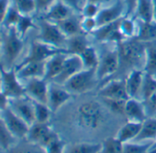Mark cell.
<instances>
[{
  "label": "cell",
  "instance_id": "f5cc1de1",
  "mask_svg": "<svg viewBox=\"0 0 156 153\" xmlns=\"http://www.w3.org/2000/svg\"><path fill=\"white\" fill-rule=\"evenodd\" d=\"M87 1H90V2H93V3H96L98 5H100L102 3H106V2H108L110 0H87Z\"/></svg>",
  "mask_w": 156,
  "mask_h": 153
},
{
  "label": "cell",
  "instance_id": "7dc6e473",
  "mask_svg": "<svg viewBox=\"0 0 156 153\" xmlns=\"http://www.w3.org/2000/svg\"><path fill=\"white\" fill-rule=\"evenodd\" d=\"M55 2L56 0H35L36 12L45 13Z\"/></svg>",
  "mask_w": 156,
  "mask_h": 153
},
{
  "label": "cell",
  "instance_id": "83f0119b",
  "mask_svg": "<svg viewBox=\"0 0 156 153\" xmlns=\"http://www.w3.org/2000/svg\"><path fill=\"white\" fill-rule=\"evenodd\" d=\"M134 141H156V116L147 117Z\"/></svg>",
  "mask_w": 156,
  "mask_h": 153
},
{
  "label": "cell",
  "instance_id": "ac0fdd59",
  "mask_svg": "<svg viewBox=\"0 0 156 153\" xmlns=\"http://www.w3.org/2000/svg\"><path fill=\"white\" fill-rule=\"evenodd\" d=\"M144 77V71L142 69H134L130 71L125 79L126 89L129 98H136L140 100V91Z\"/></svg>",
  "mask_w": 156,
  "mask_h": 153
},
{
  "label": "cell",
  "instance_id": "8d00e7d4",
  "mask_svg": "<svg viewBox=\"0 0 156 153\" xmlns=\"http://www.w3.org/2000/svg\"><path fill=\"white\" fill-rule=\"evenodd\" d=\"M15 28H16L17 32L20 35V37L24 39V37L28 33V31L31 29L36 28V26L34 24V20H33V18L31 15H22L21 14Z\"/></svg>",
  "mask_w": 156,
  "mask_h": 153
},
{
  "label": "cell",
  "instance_id": "ffe728a7",
  "mask_svg": "<svg viewBox=\"0 0 156 153\" xmlns=\"http://www.w3.org/2000/svg\"><path fill=\"white\" fill-rule=\"evenodd\" d=\"M66 52H59L50 59H48L45 62V74L44 79L46 81L52 82L62 71L65 58Z\"/></svg>",
  "mask_w": 156,
  "mask_h": 153
},
{
  "label": "cell",
  "instance_id": "74e56055",
  "mask_svg": "<svg viewBox=\"0 0 156 153\" xmlns=\"http://www.w3.org/2000/svg\"><path fill=\"white\" fill-rule=\"evenodd\" d=\"M9 153H46V151L40 145L33 144L27 140V143L11 147L9 149Z\"/></svg>",
  "mask_w": 156,
  "mask_h": 153
},
{
  "label": "cell",
  "instance_id": "bcb514c9",
  "mask_svg": "<svg viewBox=\"0 0 156 153\" xmlns=\"http://www.w3.org/2000/svg\"><path fill=\"white\" fill-rule=\"evenodd\" d=\"M99 10H100L99 5L93 3V2H90V1H87V3L82 8L81 14L83 15V17L96 18V16L98 15Z\"/></svg>",
  "mask_w": 156,
  "mask_h": 153
},
{
  "label": "cell",
  "instance_id": "ee69618b",
  "mask_svg": "<svg viewBox=\"0 0 156 153\" xmlns=\"http://www.w3.org/2000/svg\"><path fill=\"white\" fill-rule=\"evenodd\" d=\"M98 28V22L96 18L83 17L81 19V29L86 34H91Z\"/></svg>",
  "mask_w": 156,
  "mask_h": 153
},
{
  "label": "cell",
  "instance_id": "3957f363",
  "mask_svg": "<svg viewBox=\"0 0 156 153\" xmlns=\"http://www.w3.org/2000/svg\"><path fill=\"white\" fill-rule=\"evenodd\" d=\"M24 47L23 39L20 37L15 27L7 29L6 33L1 35V50L5 61L4 67L10 69L14 67V63Z\"/></svg>",
  "mask_w": 156,
  "mask_h": 153
},
{
  "label": "cell",
  "instance_id": "8992f818",
  "mask_svg": "<svg viewBox=\"0 0 156 153\" xmlns=\"http://www.w3.org/2000/svg\"><path fill=\"white\" fill-rule=\"evenodd\" d=\"M119 69V54L116 45L113 49L106 50L100 55L99 63L97 68V74L99 80V86L104 83L115 78Z\"/></svg>",
  "mask_w": 156,
  "mask_h": 153
},
{
  "label": "cell",
  "instance_id": "4dcf8cb0",
  "mask_svg": "<svg viewBox=\"0 0 156 153\" xmlns=\"http://www.w3.org/2000/svg\"><path fill=\"white\" fill-rule=\"evenodd\" d=\"M119 30L125 40L135 38L138 30V23L132 17L124 16L119 20Z\"/></svg>",
  "mask_w": 156,
  "mask_h": 153
},
{
  "label": "cell",
  "instance_id": "ba28073f",
  "mask_svg": "<svg viewBox=\"0 0 156 153\" xmlns=\"http://www.w3.org/2000/svg\"><path fill=\"white\" fill-rule=\"evenodd\" d=\"M59 52H66L63 49H58L54 48L52 46L47 45L38 40H35L31 42L30 51L28 55L23 59V61L16 66V69L33 61H46L48 59L52 57L53 55L59 53ZM67 53V52H66Z\"/></svg>",
  "mask_w": 156,
  "mask_h": 153
},
{
  "label": "cell",
  "instance_id": "f546056e",
  "mask_svg": "<svg viewBox=\"0 0 156 153\" xmlns=\"http://www.w3.org/2000/svg\"><path fill=\"white\" fill-rule=\"evenodd\" d=\"M85 69H97L99 63L100 55L92 45L88 46L80 55Z\"/></svg>",
  "mask_w": 156,
  "mask_h": 153
},
{
  "label": "cell",
  "instance_id": "b9f144b4",
  "mask_svg": "<svg viewBox=\"0 0 156 153\" xmlns=\"http://www.w3.org/2000/svg\"><path fill=\"white\" fill-rule=\"evenodd\" d=\"M127 100H119V99H108L104 98L103 102L107 106V107L113 113L118 115L125 114V106Z\"/></svg>",
  "mask_w": 156,
  "mask_h": 153
},
{
  "label": "cell",
  "instance_id": "4316f807",
  "mask_svg": "<svg viewBox=\"0 0 156 153\" xmlns=\"http://www.w3.org/2000/svg\"><path fill=\"white\" fill-rule=\"evenodd\" d=\"M62 32L67 37L70 38L72 36H74L76 34L82 33L81 29V19H78L74 15H71L67 19L56 23ZM84 33V32H83Z\"/></svg>",
  "mask_w": 156,
  "mask_h": 153
},
{
  "label": "cell",
  "instance_id": "60d3db41",
  "mask_svg": "<svg viewBox=\"0 0 156 153\" xmlns=\"http://www.w3.org/2000/svg\"><path fill=\"white\" fill-rule=\"evenodd\" d=\"M14 4L22 15H31L36 12L35 0H14Z\"/></svg>",
  "mask_w": 156,
  "mask_h": 153
},
{
  "label": "cell",
  "instance_id": "30bf717a",
  "mask_svg": "<svg viewBox=\"0 0 156 153\" xmlns=\"http://www.w3.org/2000/svg\"><path fill=\"white\" fill-rule=\"evenodd\" d=\"M98 94L102 99L108 98L128 100L129 98L126 89V83L124 78H114L108 80L99 86Z\"/></svg>",
  "mask_w": 156,
  "mask_h": 153
},
{
  "label": "cell",
  "instance_id": "d4e9b609",
  "mask_svg": "<svg viewBox=\"0 0 156 153\" xmlns=\"http://www.w3.org/2000/svg\"><path fill=\"white\" fill-rule=\"evenodd\" d=\"M137 40L149 43L156 41V21L150 22H138V30L135 38Z\"/></svg>",
  "mask_w": 156,
  "mask_h": 153
},
{
  "label": "cell",
  "instance_id": "44dd1931",
  "mask_svg": "<svg viewBox=\"0 0 156 153\" xmlns=\"http://www.w3.org/2000/svg\"><path fill=\"white\" fill-rule=\"evenodd\" d=\"M45 62L46 61L29 62L16 69L18 76L20 77V79H27V80L32 78H44Z\"/></svg>",
  "mask_w": 156,
  "mask_h": 153
},
{
  "label": "cell",
  "instance_id": "816d5d0a",
  "mask_svg": "<svg viewBox=\"0 0 156 153\" xmlns=\"http://www.w3.org/2000/svg\"><path fill=\"white\" fill-rule=\"evenodd\" d=\"M9 106V99L0 91V112L5 110Z\"/></svg>",
  "mask_w": 156,
  "mask_h": 153
},
{
  "label": "cell",
  "instance_id": "5b68a950",
  "mask_svg": "<svg viewBox=\"0 0 156 153\" xmlns=\"http://www.w3.org/2000/svg\"><path fill=\"white\" fill-rule=\"evenodd\" d=\"M16 66L7 69L0 62V91L9 100L26 96L25 85L20 82Z\"/></svg>",
  "mask_w": 156,
  "mask_h": 153
},
{
  "label": "cell",
  "instance_id": "7a4b0ae2",
  "mask_svg": "<svg viewBox=\"0 0 156 153\" xmlns=\"http://www.w3.org/2000/svg\"><path fill=\"white\" fill-rule=\"evenodd\" d=\"M105 121V114L102 106L95 101L83 102L76 110V123L86 130H95L99 128Z\"/></svg>",
  "mask_w": 156,
  "mask_h": 153
},
{
  "label": "cell",
  "instance_id": "1f68e13d",
  "mask_svg": "<svg viewBox=\"0 0 156 153\" xmlns=\"http://www.w3.org/2000/svg\"><path fill=\"white\" fill-rule=\"evenodd\" d=\"M101 143L79 142L71 145L65 153H100Z\"/></svg>",
  "mask_w": 156,
  "mask_h": 153
},
{
  "label": "cell",
  "instance_id": "9a60e30c",
  "mask_svg": "<svg viewBox=\"0 0 156 153\" xmlns=\"http://www.w3.org/2000/svg\"><path fill=\"white\" fill-rule=\"evenodd\" d=\"M9 107L30 127L36 122L33 101L27 96L21 98L10 99Z\"/></svg>",
  "mask_w": 156,
  "mask_h": 153
},
{
  "label": "cell",
  "instance_id": "f1b7e54d",
  "mask_svg": "<svg viewBox=\"0 0 156 153\" xmlns=\"http://www.w3.org/2000/svg\"><path fill=\"white\" fill-rule=\"evenodd\" d=\"M143 71L156 77V41L146 43Z\"/></svg>",
  "mask_w": 156,
  "mask_h": 153
},
{
  "label": "cell",
  "instance_id": "f6af8a7d",
  "mask_svg": "<svg viewBox=\"0 0 156 153\" xmlns=\"http://www.w3.org/2000/svg\"><path fill=\"white\" fill-rule=\"evenodd\" d=\"M148 117L156 116V91L145 101H142Z\"/></svg>",
  "mask_w": 156,
  "mask_h": 153
},
{
  "label": "cell",
  "instance_id": "f35d334b",
  "mask_svg": "<svg viewBox=\"0 0 156 153\" xmlns=\"http://www.w3.org/2000/svg\"><path fill=\"white\" fill-rule=\"evenodd\" d=\"M14 138L15 137L8 129L2 116H0V148L9 150L12 147Z\"/></svg>",
  "mask_w": 156,
  "mask_h": 153
},
{
  "label": "cell",
  "instance_id": "6da1fadb",
  "mask_svg": "<svg viewBox=\"0 0 156 153\" xmlns=\"http://www.w3.org/2000/svg\"><path fill=\"white\" fill-rule=\"evenodd\" d=\"M116 45L119 54V69L115 78H122L121 75L123 73H125L126 77V75L134 69L143 70L146 43L133 38L124 40Z\"/></svg>",
  "mask_w": 156,
  "mask_h": 153
},
{
  "label": "cell",
  "instance_id": "836d02e7",
  "mask_svg": "<svg viewBox=\"0 0 156 153\" xmlns=\"http://www.w3.org/2000/svg\"><path fill=\"white\" fill-rule=\"evenodd\" d=\"M100 153H124V143L117 137H109L101 143Z\"/></svg>",
  "mask_w": 156,
  "mask_h": 153
},
{
  "label": "cell",
  "instance_id": "ab89813d",
  "mask_svg": "<svg viewBox=\"0 0 156 153\" xmlns=\"http://www.w3.org/2000/svg\"><path fill=\"white\" fill-rule=\"evenodd\" d=\"M20 16H21V14L20 13L18 9L16 8L15 4L11 5L7 15H6V17H5V19L2 23V26L4 28H6V30L12 28V27H16Z\"/></svg>",
  "mask_w": 156,
  "mask_h": 153
},
{
  "label": "cell",
  "instance_id": "d6986e66",
  "mask_svg": "<svg viewBox=\"0 0 156 153\" xmlns=\"http://www.w3.org/2000/svg\"><path fill=\"white\" fill-rule=\"evenodd\" d=\"M124 116L129 121H135L140 123H142L148 117L143 102L136 98H129L126 101Z\"/></svg>",
  "mask_w": 156,
  "mask_h": 153
},
{
  "label": "cell",
  "instance_id": "4fadbf2b",
  "mask_svg": "<svg viewBox=\"0 0 156 153\" xmlns=\"http://www.w3.org/2000/svg\"><path fill=\"white\" fill-rule=\"evenodd\" d=\"M126 16V6L123 0H116L109 7L100 9L96 16L98 27L119 20Z\"/></svg>",
  "mask_w": 156,
  "mask_h": 153
},
{
  "label": "cell",
  "instance_id": "7c38bea8",
  "mask_svg": "<svg viewBox=\"0 0 156 153\" xmlns=\"http://www.w3.org/2000/svg\"><path fill=\"white\" fill-rule=\"evenodd\" d=\"M83 69H85V67L79 55L67 54L62 71L51 83L59 85H64L69 79H71L74 74L79 72Z\"/></svg>",
  "mask_w": 156,
  "mask_h": 153
},
{
  "label": "cell",
  "instance_id": "11a10c76",
  "mask_svg": "<svg viewBox=\"0 0 156 153\" xmlns=\"http://www.w3.org/2000/svg\"><path fill=\"white\" fill-rule=\"evenodd\" d=\"M0 50H1V35H0Z\"/></svg>",
  "mask_w": 156,
  "mask_h": 153
},
{
  "label": "cell",
  "instance_id": "7402d4cb",
  "mask_svg": "<svg viewBox=\"0 0 156 153\" xmlns=\"http://www.w3.org/2000/svg\"><path fill=\"white\" fill-rule=\"evenodd\" d=\"M72 13L73 10L66 4L61 0H58L44 13L42 19L53 23H58L70 17Z\"/></svg>",
  "mask_w": 156,
  "mask_h": 153
},
{
  "label": "cell",
  "instance_id": "db71d44e",
  "mask_svg": "<svg viewBox=\"0 0 156 153\" xmlns=\"http://www.w3.org/2000/svg\"><path fill=\"white\" fill-rule=\"evenodd\" d=\"M154 3V20L156 21V0H153Z\"/></svg>",
  "mask_w": 156,
  "mask_h": 153
},
{
  "label": "cell",
  "instance_id": "484cf974",
  "mask_svg": "<svg viewBox=\"0 0 156 153\" xmlns=\"http://www.w3.org/2000/svg\"><path fill=\"white\" fill-rule=\"evenodd\" d=\"M134 15L138 21L150 22L154 20L153 0H138Z\"/></svg>",
  "mask_w": 156,
  "mask_h": 153
},
{
  "label": "cell",
  "instance_id": "681fc988",
  "mask_svg": "<svg viewBox=\"0 0 156 153\" xmlns=\"http://www.w3.org/2000/svg\"><path fill=\"white\" fill-rule=\"evenodd\" d=\"M64 4H66L73 11L77 13L82 12V7L80 6V0H61Z\"/></svg>",
  "mask_w": 156,
  "mask_h": 153
},
{
  "label": "cell",
  "instance_id": "8fae6325",
  "mask_svg": "<svg viewBox=\"0 0 156 153\" xmlns=\"http://www.w3.org/2000/svg\"><path fill=\"white\" fill-rule=\"evenodd\" d=\"M1 113V116L11 135L16 138H26L30 129V126L21 117H20L9 107V106Z\"/></svg>",
  "mask_w": 156,
  "mask_h": 153
},
{
  "label": "cell",
  "instance_id": "cb8c5ba5",
  "mask_svg": "<svg viewBox=\"0 0 156 153\" xmlns=\"http://www.w3.org/2000/svg\"><path fill=\"white\" fill-rule=\"evenodd\" d=\"M141 126H142V123L140 122L128 120V122L125 123L119 128L116 137L123 143L134 141L137 138L138 135L140 134Z\"/></svg>",
  "mask_w": 156,
  "mask_h": 153
},
{
  "label": "cell",
  "instance_id": "e575fe53",
  "mask_svg": "<svg viewBox=\"0 0 156 153\" xmlns=\"http://www.w3.org/2000/svg\"><path fill=\"white\" fill-rule=\"evenodd\" d=\"M156 91V77L144 71V77L140 91V100H147Z\"/></svg>",
  "mask_w": 156,
  "mask_h": 153
},
{
  "label": "cell",
  "instance_id": "c3c4849f",
  "mask_svg": "<svg viewBox=\"0 0 156 153\" xmlns=\"http://www.w3.org/2000/svg\"><path fill=\"white\" fill-rule=\"evenodd\" d=\"M10 6V0H0V25H2Z\"/></svg>",
  "mask_w": 156,
  "mask_h": 153
},
{
  "label": "cell",
  "instance_id": "603a6c76",
  "mask_svg": "<svg viewBox=\"0 0 156 153\" xmlns=\"http://www.w3.org/2000/svg\"><path fill=\"white\" fill-rule=\"evenodd\" d=\"M88 46H90V42L87 37V34L82 32L67 38L65 50L67 54L80 55Z\"/></svg>",
  "mask_w": 156,
  "mask_h": 153
},
{
  "label": "cell",
  "instance_id": "9c48e42d",
  "mask_svg": "<svg viewBox=\"0 0 156 153\" xmlns=\"http://www.w3.org/2000/svg\"><path fill=\"white\" fill-rule=\"evenodd\" d=\"M60 136L48 125V123L35 122L30 127L26 140L40 145L43 148Z\"/></svg>",
  "mask_w": 156,
  "mask_h": 153
},
{
  "label": "cell",
  "instance_id": "f907efd6",
  "mask_svg": "<svg viewBox=\"0 0 156 153\" xmlns=\"http://www.w3.org/2000/svg\"><path fill=\"white\" fill-rule=\"evenodd\" d=\"M123 1L126 6V16L130 17L132 14H134L138 0H123Z\"/></svg>",
  "mask_w": 156,
  "mask_h": 153
},
{
  "label": "cell",
  "instance_id": "e0dca14e",
  "mask_svg": "<svg viewBox=\"0 0 156 153\" xmlns=\"http://www.w3.org/2000/svg\"><path fill=\"white\" fill-rule=\"evenodd\" d=\"M72 96L73 95L63 85L52 83L49 86L47 105L51 108V112L55 113L71 99Z\"/></svg>",
  "mask_w": 156,
  "mask_h": 153
},
{
  "label": "cell",
  "instance_id": "2e32d148",
  "mask_svg": "<svg viewBox=\"0 0 156 153\" xmlns=\"http://www.w3.org/2000/svg\"><path fill=\"white\" fill-rule=\"evenodd\" d=\"M49 86V82L44 78L30 79L25 85L26 96L33 101L47 104Z\"/></svg>",
  "mask_w": 156,
  "mask_h": 153
},
{
  "label": "cell",
  "instance_id": "d590c367",
  "mask_svg": "<svg viewBox=\"0 0 156 153\" xmlns=\"http://www.w3.org/2000/svg\"><path fill=\"white\" fill-rule=\"evenodd\" d=\"M33 101V100H32ZM34 111H35V120L38 123H48L51 115V110L47 104L33 101Z\"/></svg>",
  "mask_w": 156,
  "mask_h": 153
},
{
  "label": "cell",
  "instance_id": "52a82bcc",
  "mask_svg": "<svg viewBox=\"0 0 156 153\" xmlns=\"http://www.w3.org/2000/svg\"><path fill=\"white\" fill-rule=\"evenodd\" d=\"M39 29L40 31L36 40L54 48L65 50L67 37L62 32L56 23L41 19Z\"/></svg>",
  "mask_w": 156,
  "mask_h": 153
},
{
  "label": "cell",
  "instance_id": "277c9868",
  "mask_svg": "<svg viewBox=\"0 0 156 153\" xmlns=\"http://www.w3.org/2000/svg\"><path fill=\"white\" fill-rule=\"evenodd\" d=\"M99 85L97 69H83L63 85L72 95L86 94Z\"/></svg>",
  "mask_w": 156,
  "mask_h": 153
},
{
  "label": "cell",
  "instance_id": "5bb4252c",
  "mask_svg": "<svg viewBox=\"0 0 156 153\" xmlns=\"http://www.w3.org/2000/svg\"><path fill=\"white\" fill-rule=\"evenodd\" d=\"M119 20L98 27L90 35L97 41L118 44L125 40L119 30Z\"/></svg>",
  "mask_w": 156,
  "mask_h": 153
},
{
  "label": "cell",
  "instance_id": "d6a6232c",
  "mask_svg": "<svg viewBox=\"0 0 156 153\" xmlns=\"http://www.w3.org/2000/svg\"><path fill=\"white\" fill-rule=\"evenodd\" d=\"M155 141H130L124 143V153H149Z\"/></svg>",
  "mask_w": 156,
  "mask_h": 153
},
{
  "label": "cell",
  "instance_id": "7bdbcfd3",
  "mask_svg": "<svg viewBox=\"0 0 156 153\" xmlns=\"http://www.w3.org/2000/svg\"><path fill=\"white\" fill-rule=\"evenodd\" d=\"M46 153H65V143L59 137L44 148Z\"/></svg>",
  "mask_w": 156,
  "mask_h": 153
}]
</instances>
